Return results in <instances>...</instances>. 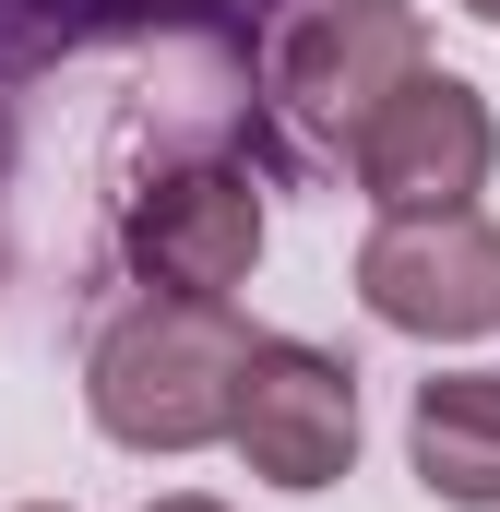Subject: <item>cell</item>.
<instances>
[{"instance_id":"6da1fadb","label":"cell","mask_w":500,"mask_h":512,"mask_svg":"<svg viewBox=\"0 0 500 512\" xmlns=\"http://www.w3.org/2000/svg\"><path fill=\"white\" fill-rule=\"evenodd\" d=\"M250 334L227 322V298H143L96 334V429L131 453H203L227 441V393H239Z\"/></svg>"},{"instance_id":"7a4b0ae2","label":"cell","mask_w":500,"mask_h":512,"mask_svg":"<svg viewBox=\"0 0 500 512\" xmlns=\"http://www.w3.org/2000/svg\"><path fill=\"white\" fill-rule=\"evenodd\" d=\"M358 298H370V322L417 334V346L500 334V227L477 215V203H441V215H381L370 251H358Z\"/></svg>"},{"instance_id":"3957f363","label":"cell","mask_w":500,"mask_h":512,"mask_svg":"<svg viewBox=\"0 0 500 512\" xmlns=\"http://www.w3.org/2000/svg\"><path fill=\"white\" fill-rule=\"evenodd\" d=\"M227 441L274 489H334L358 465V370L298 346V334H250L239 393H227Z\"/></svg>"},{"instance_id":"277c9868","label":"cell","mask_w":500,"mask_h":512,"mask_svg":"<svg viewBox=\"0 0 500 512\" xmlns=\"http://www.w3.org/2000/svg\"><path fill=\"white\" fill-rule=\"evenodd\" d=\"M358 179H370L381 215H441V203H477L489 191V155H500V120L465 72H405L370 120L346 131Z\"/></svg>"},{"instance_id":"5b68a950","label":"cell","mask_w":500,"mask_h":512,"mask_svg":"<svg viewBox=\"0 0 500 512\" xmlns=\"http://www.w3.org/2000/svg\"><path fill=\"white\" fill-rule=\"evenodd\" d=\"M120 251L155 298H227L250 262H262V191L239 167H155L120 215Z\"/></svg>"},{"instance_id":"8992f818","label":"cell","mask_w":500,"mask_h":512,"mask_svg":"<svg viewBox=\"0 0 500 512\" xmlns=\"http://www.w3.org/2000/svg\"><path fill=\"white\" fill-rule=\"evenodd\" d=\"M405 72H429L417 0H310V12L286 24V60H274L286 108H298L310 131H334V143L370 120Z\"/></svg>"},{"instance_id":"52a82bcc","label":"cell","mask_w":500,"mask_h":512,"mask_svg":"<svg viewBox=\"0 0 500 512\" xmlns=\"http://www.w3.org/2000/svg\"><path fill=\"white\" fill-rule=\"evenodd\" d=\"M417 489L453 512H500V370H429L405 405Z\"/></svg>"},{"instance_id":"ba28073f","label":"cell","mask_w":500,"mask_h":512,"mask_svg":"<svg viewBox=\"0 0 500 512\" xmlns=\"http://www.w3.org/2000/svg\"><path fill=\"white\" fill-rule=\"evenodd\" d=\"M143 512H227V501H191V489H179V501H143Z\"/></svg>"},{"instance_id":"9c48e42d","label":"cell","mask_w":500,"mask_h":512,"mask_svg":"<svg viewBox=\"0 0 500 512\" xmlns=\"http://www.w3.org/2000/svg\"><path fill=\"white\" fill-rule=\"evenodd\" d=\"M465 12H477V24H500V0H465Z\"/></svg>"},{"instance_id":"30bf717a","label":"cell","mask_w":500,"mask_h":512,"mask_svg":"<svg viewBox=\"0 0 500 512\" xmlns=\"http://www.w3.org/2000/svg\"><path fill=\"white\" fill-rule=\"evenodd\" d=\"M36 512H60V501H36Z\"/></svg>"}]
</instances>
